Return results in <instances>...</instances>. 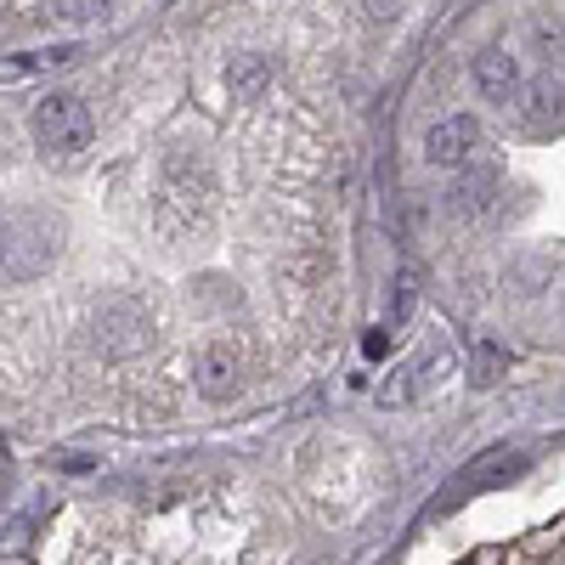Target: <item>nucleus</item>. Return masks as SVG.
Listing matches in <instances>:
<instances>
[{
	"label": "nucleus",
	"instance_id": "obj_4",
	"mask_svg": "<svg viewBox=\"0 0 565 565\" xmlns=\"http://www.w3.org/2000/svg\"><path fill=\"white\" fill-rule=\"evenodd\" d=\"M526 469V452H514V447H492L481 452L476 463L463 469V476L452 481V498H476V492H492V487H509L514 476Z\"/></svg>",
	"mask_w": 565,
	"mask_h": 565
},
{
	"label": "nucleus",
	"instance_id": "obj_8",
	"mask_svg": "<svg viewBox=\"0 0 565 565\" xmlns=\"http://www.w3.org/2000/svg\"><path fill=\"white\" fill-rule=\"evenodd\" d=\"M492 199H498V175L492 170H469L458 186H452V215H487L492 210Z\"/></svg>",
	"mask_w": 565,
	"mask_h": 565
},
{
	"label": "nucleus",
	"instance_id": "obj_5",
	"mask_svg": "<svg viewBox=\"0 0 565 565\" xmlns=\"http://www.w3.org/2000/svg\"><path fill=\"white\" fill-rule=\"evenodd\" d=\"M97 345H103L108 356H130V351L148 345V317H141L136 300H114V306L103 311V322H97Z\"/></svg>",
	"mask_w": 565,
	"mask_h": 565
},
{
	"label": "nucleus",
	"instance_id": "obj_11",
	"mask_svg": "<svg viewBox=\"0 0 565 565\" xmlns=\"http://www.w3.org/2000/svg\"><path fill=\"white\" fill-rule=\"evenodd\" d=\"M503 362H509V356H503L492 340H481V345H476V367H469V380H476V385H498Z\"/></svg>",
	"mask_w": 565,
	"mask_h": 565
},
{
	"label": "nucleus",
	"instance_id": "obj_3",
	"mask_svg": "<svg viewBox=\"0 0 565 565\" xmlns=\"http://www.w3.org/2000/svg\"><path fill=\"white\" fill-rule=\"evenodd\" d=\"M476 141H481L476 119H469V114H447V119H436L430 130H424V159H430V164H463L469 153H476Z\"/></svg>",
	"mask_w": 565,
	"mask_h": 565
},
{
	"label": "nucleus",
	"instance_id": "obj_10",
	"mask_svg": "<svg viewBox=\"0 0 565 565\" xmlns=\"http://www.w3.org/2000/svg\"><path fill=\"white\" fill-rule=\"evenodd\" d=\"M413 391H418V362H402V367L391 373V380L380 385V402H385V407H402Z\"/></svg>",
	"mask_w": 565,
	"mask_h": 565
},
{
	"label": "nucleus",
	"instance_id": "obj_1",
	"mask_svg": "<svg viewBox=\"0 0 565 565\" xmlns=\"http://www.w3.org/2000/svg\"><path fill=\"white\" fill-rule=\"evenodd\" d=\"M90 136H97V119H90V108L79 97H68V90H57V97H45L34 108V141L52 159H79L90 148Z\"/></svg>",
	"mask_w": 565,
	"mask_h": 565
},
{
	"label": "nucleus",
	"instance_id": "obj_9",
	"mask_svg": "<svg viewBox=\"0 0 565 565\" xmlns=\"http://www.w3.org/2000/svg\"><path fill=\"white\" fill-rule=\"evenodd\" d=\"M266 79H271V63L255 57V52H244L238 63L226 68V85H232V97H238V103H255L260 90H266Z\"/></svg>",
	"mask_w": 565,
	"mask_h": 565
},
{
	"label": "nucleus",
	"instance_id": "obj_7",
	"mask_svg": "<svg viewBox=\"0 0 565 565\" xmlns=\"http://www.w3.org/2000/svg\"><path fill=\"white\" fill-rule=\"evenodd\" d=\"M521 119H526V130H537V136L565 130V90H559L548 74H537V79L521 90Z\"/></svg>",
	"mask_w": 565,
	"mask_h": 565
},
{
	"label": "nucleus",
	"instance_id": "obj_2",
	"mask_svg": "<svg viewBox=\"0 0 565 565\" xmlns=\"http://www.w3.org/2000/svg\"><path fill=\"white\" fill-rule=\"evenodd\" d=\"M193 385H199L204 402H232V396H238V385H244L238 351H232V345H204L193 356Z\"/></svg>",
	"mask_w": 565,
	"mask_h": 565
},
{
	"label": "nucleus",
	"instance_id": "obj_12",
	"mask_svg": "<svg viewBox=\"0 0 565 565\" xmlns=\"http://www.w3.org/2000/svg\"><path fill=\"white\" fill-rule=\"evenodd\" d=\"M52 12L68 18V23H85V18H108V0H57Z\"/></svg>",
	"mask_w": 565,
	"mask_h": 565
},
{
	"label": "nucleus",
	"instance_id": "obj_14",
	"mask_svg": "<svg viewBox=\"0 0 565 565\" xmlns=\"http://www.w3.org/2000/svg\"><path fill=\"white\" fill-rule=\"evenodd\" d=\"M362 351H367V356H385V351H391V334H385V328H373V334L362 340Z\"/></svg>",
	"mask_w": 565,
	"mask_h": 565
},
{
	"label": "nucleus",
	"instance_id": "obj_6",
	"mask_svg": "<svg viewBox=\"0 0 565 565\" xmlns=\"http://www.w3.org/2000/svg\"><path fill=\"white\" fill-rule=\"evenodd\" d=\"M476 85L487 103H514L521 97V57L503 52V45H487V52H476Z\"/></svg>",
	"mask_w": 565,
	"mask_h": 565
},
{
	"label": "nucleus",
	"instance_id": "obj_13",
	"mask_svg": "<svg viewBox=\"0 0 565 565\" xmlns=\"http://www.w3.org/2000/svg\"><path fill=\"white\" fill-rule=\"evenodd\" d=\"M52 469H63V476H90L97 458H90V452H52Z\"/></svg>",
	"mask_w": 565,
	"mask_h": 565
}]
</instances>
